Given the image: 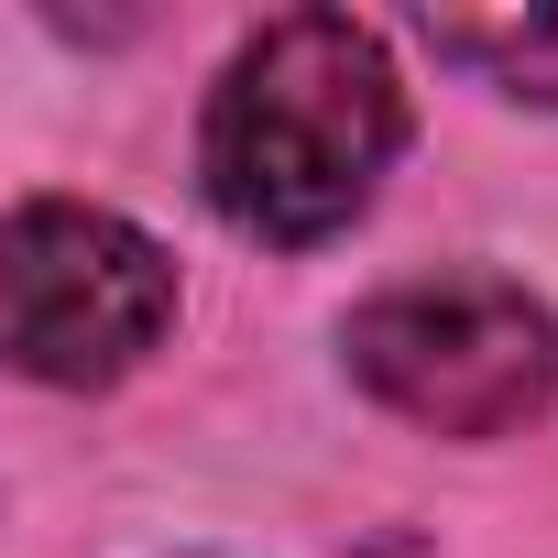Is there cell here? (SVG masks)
Returning a JSON list of instances; mask_svg holds the SVG:
<instances>
[{
	"instance_id": "cell-1",
	"label": "cell",
	"mask_w": 558,
	"mask_h": 558,
	"mask_svg": "<svg viewBox=\"0 0 558 558\" xmlns=\"http://www.w3.org/2000/svg\"><path fill=\"white\" fill-rule=\"evenodd\" d=\"M395 154H405V88L384 34L351 12H274L263 34H241L197 121L208 208L274 252L351 230Z\"/></svg>"
},
{
	"instance_id": "cell-2",
	"label": "cell",
	"mask_w": 558,
	"mask_h": 558,
	"mask_svg": "<svg viewBox=\"0 0 558 558\" xmlns=\"http://www.w3.org/2000/svg\"><path fill=\"white\" fill-rule=\"evenodd\" d=\"M351 384L427 438H514L558 395V318L504 274H416L351 307Z\"/></svg>"
},
{
	"instance_id": "cell-3",
	"label": "cell",
	"mask_w": 558,
	"mask_h": 558,
	"mask_svg": "<svg viewBox=\"0 0 558 558\" xmlns=\"http://www.w3.org/2000/svg\"><path fill=\"white\" fill-rule=\"evenodd\" d=\"M175 329V263L88 197H23L0 230V340L34 384L99 395Z\"/></svg>"
},
{
	"instance_id": "cell-4",
	"label": "cell",
	"mask_w": 558,
	"mask_h": 558,
	"mask_svg": "<svg viewBox=\"0 0 558 558\" xmlns=\"http://www.w3.org/2000/svg\"><path fill=\"white\" fill-rule=\"evenodd\" d=\"M427 45L525 110H558V12H427Z\"/></svg>"
}]
</instances>
